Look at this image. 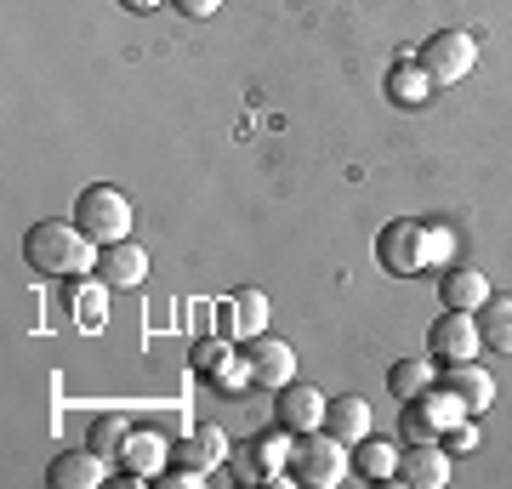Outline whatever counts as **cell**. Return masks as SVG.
<instances>
[{
	"label": "cell",
	"mask_w": 512,
	"mask_h": 489,
	"mask_svg": "<svg viewBox=\"0 0 512 489\" xmlns=\"http://www.w3.org/2000/svg\"><path fill=\"white\" fill-rule=\"evenodd\" d=\"M97 245L92 234H80L74 222H35L29 234H23V262L29 273L40 279H74V273H97Z\"/></svg>",
	"instance_id": "obj_1"
},
{
	"label": "cell",
	"mask_w": 512,
	"mask_h": 489,
	"mask_svg": "<svg viewBox=\"0 0 512 489\" xmlns=\"http://www.w3.org/2000/svg\"><path fill=\"white\" fill-rule=\"evenodd\" d=\"M444 251V239H433V228L416 217H399V222H387L382 234H376V262H382L393 279H416L433 256Z\"/></svg>",
	"instance_id": "obj_2"
},
{
	"label": "cell",
	"mask_w": 512,
	"mask_h": 489,
	"mask_svg": "<svg viewBox=\"0 0 512 489\" xmlns=\"http://www.w3.org/2000/svg\"><path fill=\"white\" fill-rule=\"evenodd\" d=\"M291 478L308 489H336L348 478V444L325 427H313V433H296L291 444Z\"/></svg>",
	"instance_id": "obj_3"
},
{
	"label": "cell",
	"mask_w": 512,
	"mask_h": 489,
	"mask_svg": "<svg viewBox=\"0 0 512 489\" xmlns=\"http://www.w3.org/2000/svg\"><path fill=\"white\" fill-rule=\"evenodd\" d=\"M74 228L80 234H92L97 245H114V239L131 234V200L109 182H92V188H80V200H74Z\"/></svg>",
	"instance_id": "obj_4"
},
{
	"label": "cell",
	"mask_w": 512,
	"mask_h": 489,
	"mask_svg": "<svg viewBox=\"0 0 512 489\" xmlns=\"http://www.w3.org/2000/svg\"><path fill=\"white\" fill-rule=\"evenodd\" d=\"M416 63L427 69V80H433V86H456V80H467V74H473L478 40L467 35V29H439V35L421 40Z\"/></svg>",
	"instance_id": "obj_5"
},
{
	"label": "cell",
	"mask_w": 512,
	"mask_h": 489,
	"mask_svg": "<svg viewBox=\"0 0 512 489\" xmlns=\"http://www.w3.org/2000/svg\"><path fill=\"white\" fill-rule=\"evenodd\" d=\"M478 319L473 313H456L444 308V319H433V330H427V353H433V364H473L478 359Z\"/></svg>",
	"instance_id": "obj_6"
},
{
	"label": "cell",
	"mask_w": 512,
	"mask_h": 489,
	"mask_svg": "<svg viewBox=\"0 0 512 489\" xmlns=\"http://www.w3.org/2000/svg\"><path fill=\"white\" fill-rule=\"evenodd\" d=\"M325 393L319 387H308V381H285V387H274V421L285 427V433H313V427H325Z\"/></svg>",
	"instance_id": "obj_7"
},
{
	"label": "cell",
	"mask_w": 512,
	"mask_h": 489,
	"mask_svg": "<svg viewBox=\"0 0 512 489\" xmlns=\"http://www.w3.org/2000/svg\"><path fill=\"white\" fill-rule=\"evenodd\" d=\"M404 489H444L450 484V450L439 438H421L410 450H399V472H393Z\"/></svg>",
	"instance_id": "obj_8"
},
{
	"label": "cell",
	"mask_w": 512,
	"mask_h": 489,
	"mask_svg": "<svg viewBox=\"0 0 512 489\" xmlns=\"http://www.w3.org/2000/svg\"><path fill=\"white\" fill-rule=\"evenodd\" d=\"M97 279L109 290H137L148 279V251L137 245V239H114V245H103V256H97Z\"/></svg>",
	"instance_id": "obj_9"
},
{
	"label": "cell",
	"mask_w": 512,
	"mask_h": 489,
	"mask_svg": "<svg viewBox=\"0 0 512 489\" xmlns=\"http://www.w3.org/2000/svg\"><path fill=\"white\" fill-rule=\"evenodd\" d=\"M262 330H268V296H262V290H239V296L222 302L217 336H228V342H251V336H262Z\"/></svg>",
	"instance_id": "obj_10"
},
{
	"label": "cell",
	"mask_w": 512,
	"mask_h": 489,
	"mask_svg": "<svg viewBox=\"0 0 512 489\" xmlns=\"http://www.w3.org/2000/svg\"><path fill=\"white\" fill-rule=\"evenodd\" d=\"M109 461L97 450H63L52 455V467H46V484L52 489H97V484H109Z\"/></svg>",
	"instance_id": "obj_11"
},
{
	"label": "cell",
	"mask_w": 512,
	"mask_h": 489,
	"mask_svg": "<svg viewBox=\"0 0 512 489\" xmlns=\"http://www.w3.org/2000/svg\"><path fill=\"white\" fill-rule=\"evenodd\" d=\"M245 364H251L256 387H285V381L296 376V353L285 342H274V336H251V353H245Z\"/></svg>",
	"instance_id": "obj_12"
},
{
	"label": "cell",
	"mask_w": 512,
	"mask_h": 489,
	"mask_svg": "<svg viewBox=\"0 0 512 489\" xmlns=\"http://www.w3.org/2000/svg\"><path fill=\"white\" fill-rule=\"evenodd\" d=\"M439 302L456 313H478L490 302V279L478 268H450V273H439Z\"/></svg>",
	"instance_id": "obj_13"
},
{
	"label": "cell",
	"mask_w": 512,
	"mask_h": 489,
	"mask_svg": "<svg viewBox=\"0 0 512 489\" xmlns=\"http://www.w3.org/2000/svg\"><path fill=\"white\" fill-rule=\"evenodd\" d=\"M444 387H450V393L467 404V416H478V410H490V404H495V381H490V370H484L478 359H473V364H450Z\"/></svg>",
	"instance_id": "obj_14"
},
{
	"label": "cell",
	"mask_w": 512,
	"mask_h": 489,
	"mask_svg": "<svg viewBox=\"0 0 512 489\" xmlns=\"http://www.w3.org/2000/svg\"><path fill=\"white\" fill-rule=\"evenodd\" d=\"M473 319H478V342L501 359H512V296H490Z\"/></svg>",
	"instance_id": "obj_15"
},
{
	"label": "cell",
	"mask_w": 512,
	"mask_h": 489,
	"mask_svg": "<svg viewBox=\"0 0 512 489\" xmlns=\"http://www.w3.org/2000/svg\"><path fill=\"white\" fill-rule=\"evenodd\" d=\"M387 97H393L399 109H421V103L433 97V80H427V69H421L416 57H404V63L387 69Z\"/></svg>",
	"instance_id": "obj_16"
},
{
	"label": "cell",
	"mask_w": 512,
	"mask_h": 489,
	"mask_svg": "<svg viewBox=\"0 0 512 489\" xmlns=\"http://www.w3.org/2000/svg\"><path fill=\"white\" fill-rule=\"evenodd\" d=\"M325 433H336L342 444H359V438H370V404L365 399H330L325 410Z\"/></svg>",
	"instance_id": "obj_17"
},
{
	"label": "cell",
	"mask_w": 512,
	"mask_h": 489,
	"mask_svg": "<svg viewBox=\"0 0 512 489\" xmlns=\"http://www.w3.org/2000/svg\"><path fill=\"white\" fill-rule=\"evenodd\" d=\"M177 461H183V467H200V472H211L217 467V461H228V438L217 433V427H194V433L183 438V444H177Z\"/></svg>",
	"instance_id": "obj_18"
},
{
	"label": "cell",
	"mask_w": 512,
	"mask_h": 489,
	"mask_svg": "<svg viewBox=\"0 0 512 489\" xmlns=\"http://www.w3.org/2000/svg\"><path fill=\"white\" fill-rule=\"evenodd\" d=\"M131 427L126 416H97L92 421V433H86V450H97L103 461H126V444H131Z\"/></svg>",
	"instance_id": "obj_19"
},
{
	"label": "cell",
	"mask_w": 512,
	"mask_h": 489,
	"mask_svg": "<svg viewBox=\"0 0 512 489\" xmlns=\"http://www.w3.org/2000/svg\"><path fill=\"white\" fill-rule=\"evenodd\" d=\"M427 387H433V370H427L421 359H399L393 370H387V393H393L399 404H421Z\"/></svg>",
	"instance_id": "obj_20"
},
{
	"label": "cell",
	"mask_w": 512,
	"mask_h": 489,
	"mask_svg": "<svg viewBox=\"0 0 512 489\" xmlns=\"http://www.w3.org/2000/svg\"><path fill=\"white\" fill-rule=\"evenodd\" d=\"M165 455H171V444H165L154 427L148 433H131V444H126V467L131 472H143L148 484H154V472H165Z\"/></svg>",
	"instance_id": "obj_21"
},
{
	"label": "cell",
	"mask_w": 512,
	"mask_h": 489,
	"mask_svg": "<svg viewBox=\"0 0 512 489\" xmlns=\"http://www.w3.org/2000/svg\"><path fill=\"white\" fill-rule=\"evenodd\" d=\"M353 467L365 472L370 484H376V478H393V472H399V450H393L387 438H359V455H353Z\"/></svg>",
	"instance_id": "obj_22"
},
{
	"label": "cell",
	"mask_w": 512,
	"mask_h": 489,
	"mask_svg": "<svg viewBox=\"0 0 512 489\" xmlns=\"http://www.w3.org/2000/svg\"><path fill=\"white\" fill-rule=\"evenodd\" d=\"M74 319H80V330H97L103 319H109V285H103V279L74 290Z\"/></svg>",
	"instance_id": "obj_23"
},
{
	"label": "cell",
	"mask_w": 512,
	"mask_h": 489,
	"mask_svg": "<svg viewBox=\"0 0 512 489\" xmlns=\"http://www.w3.org/2000/svg\"><path fill=\"white\" fill-rule=\"evenodd\" d=\"M427 416L439 421V427H456V421H467V404L450 387H427Z\"/></svg>",
	"instance_id": "obj_24"
},
{
	"label": "cell",
	"mask_w": 512,
	"mask_h": 489,
	"mask_svg": "<svg viewBox=\"0 0 512 489\" xmlns=\"http://www.w3.org/2000/svg\"><path fill=\"white\" fill-rule=\"evenodd\" d=\"M256 472H262V478H274L279 467H285V461H291V444H285V427H279L274 438H262V444H256Z\"/></svg>",
	"instance_id": "obj_25"
},
{
	"label": "cell",
	"mask_w": 512,
	"mask_h": 489,
	"mask_svg": "<svg viewBox=\"0 0 512 489\" xmlns=\"http://www.w3.org/2000/svg\"><path fill=\"white\" fill-rule=\"evenodd\" d=\"M222 364H228V336H205V342H194V370H200V376H217Z\"/></svg>",
	"instance_id": "obj_26"
},
{
	"label": "cell",
	"mask_w": 512,
	"mask_h": 489,
	"mask_svg": "<svg viewBox=\"0 0 512 489\" xmlns=\"http://www.w3.org/2000/svg\"><path fill=\"white\" fill-rule=\"evenodd\" d=\"M211 381H217V393H245V387H256V376H251V364L245 359H228Z\"/></svg>",
	"instance_id": "obj_27"
},
{
	"label": "cell",
	"mask_w": 512,
	"mask_h": 489,
	"mask_svg": "<svg viewBox=\"0 0 512 489\" xmlns=\"http://www.w3.org/2000/svg\"><path fill=\"white\" fill-rule=\"evenodd\" d=\"M154 484H165V489H188V484H205V472L200 467H165V472H154Z\"/></svg>",
	"instance_id": "obj_28"
},
{
	"label": "cell",
	"mask_w": 512,
	"mask_h": 489,
	"mask_svg": "<svg viewBox=\"0 0 512 489\" xmlns=\"http://www.w3.org/2000/svg\"><path fill=\"white\" fill-rule=\"evenodd\" d=\"M433 433H439V421L433 416H416V410L404 416V438H410V444H421V438H433Z\"/></svg>",
	"instance_id": "obj_29"
},
{
	"label": "cell",
	"mask_w": 512,
	"mask_h": 489,
	"mask_svg": "<svg viewBox=\"0 0 512 489\" xmlns=\"http://www.w3.org/2000/svg\"><path fill=\"white\" fill-rule=\"evenodd\" d=\"M473 444H478V427H473V421H456V427H450V455L473 450Z\"/></svg>",
	"instance_id": "obj_30"
},
{
	"label": "cell",
	"mask_w": 512,
	"mask_h": 489,
	"mask_svg": "<svg viewBox=\"0 0 512 489\" xmlns=\"http://www.w3.org/2000/svg\"><path fill=\"white\" fill-rule=\"evenodd\" d=\"M171 6H177L183 18H211V12H217L222 0H171Z\"/></svg>",
	"instance_id": "obj_31"
},
{
	"label": "cell",
	"mask_w": 512,
	"mask_h": 489,
	"mask_svg": "<svg viewBox=\"0 0 512 489\" xmlns=\"http://www.w3.org/2000/svg\"><path fill=\"white\" fill-rule=\"evenodd\" d=\"M120 6H126V12H154L160 0H120Z\"/></svg>",
	"instance_id": "obj_32"
}]
</instances>
